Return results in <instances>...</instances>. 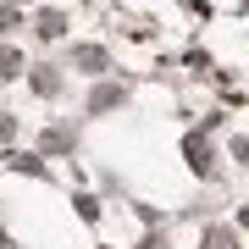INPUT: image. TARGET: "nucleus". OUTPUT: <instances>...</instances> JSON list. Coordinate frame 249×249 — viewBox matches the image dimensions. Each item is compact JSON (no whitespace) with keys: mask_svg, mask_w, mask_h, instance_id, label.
<instances>
[{"mask_svg":"<svg viewBox=\"0 0 249 249\" xmlns=\"http://www.w3.org/2000/svg\"><path fill=\"white\" fill-rule=\"evenodd\" d=\"M17 72H22V55L6 45V50H0V78H17Z\"/></svg>","mask_w":249,"mask_h":249,"instance_id":"20e7f679","label":"nucleus"},{"mask_svg":"<svg viewBox=\"0 0 249 249\" xmlns=\"http://www.w3.org/2000/svg\"><path fill=\"white\" fill-rule=\"evenodd\" d=\"M34 83H39V94H55V72H50V67H39V78H34Z\"/></svg>","mask_w":249,"mask_h":249,"instance_id":"0eeeda50","label":"nucleus"},{"mask_svg":"<svg viewBox=\"0 0 249 249\" xmlns=\"http://www.w3.org/2000/svg\"><path fill=\"white\" fill-rule=\"evenodd\" d=\"M78 67H89V72H100V67H106V50H78Z\"/></svg>","mask_w":249,"mask_h":249,"instance_id":"39448f33","label":"nucleus"},{"mask_svg":"<svg viewBox=\"0 0 249 249\" xmlns=\"http://www.w3.org/2000/svg\"><path fill=\"white\" fill-rule=\"evenodd\" d=\"M183 150H188V166H194V172H211V144H205L199 133H194V139H188V144H183Z\"/></svg>","mask_w":249,"mask_h":249,"instance_id":"f257e3e1","label":"nucleus"},{"mask_svg":"<svg viewBox=\"0 0 249 249\" xmlns=\"http://www.w3.org/2000/svg\"><path fill=\"white\" fill-rule=\"evenodd\" d=\"M11 133H17V122H11V116H0V144H6Z\"/></svg>","mask_w":249,"mask_h":249,"instance_id":"6e6552de","label":"nucleus"},{"mask_svg":"<svg viewBox=\"0 0 249 249\" xmlns=\"http://www.w3.org/2000/svg\"><path fill=\"white\" fill-rule=\"evenodd\" d=\"M61 11H39V34H45V39H61Z\"/></svg>","mask_w":249,"mask_h":249,"instance_id":"7ed1b4c3","label":"nucleus"},{"mask_svg":"<svg viewBox=\"0 0 249 249\" xmlns=\"http://www.w3.org/2000/svg\"><path fill=\"white\" fill-rule=\"evenodd\" d=\"M122 100V89H94V111H106V106H116Z\"/></svg>","mask_w":249,"mask_h":249,"instance_id":"423d86ee","label":"nucleus"},{"mask_svg":"<svg viewBox=\"0 0 249 249\" xmlns=\"http://www.w3.org/2000/svg\"><path fill=\"white\" fill-rule=\"evenodd\" d=\"M199 249H238V238H232L227 227H211V232L199 238Z\"/></svg>","mask_w":249,"mask_h":249,"instance_id":"f03ea898","label":"nucleus"}]
</instances>
